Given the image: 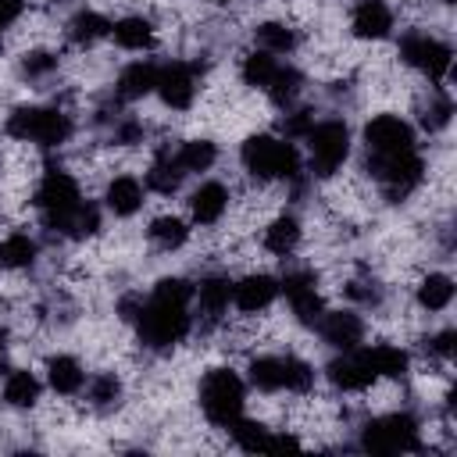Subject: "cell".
<instances>
[{"mask_svg":"<svg viewBox=\"0 0 457 457\" xmlns=\"http://www.w3.org/2000/svg\"><path fill=\"white\" fill-rule=\"evenodd\" d=\"M350 32L357 39H386L393 32V7L386 0H361L350 14Z\"/></svg>","mask_w":457,"mask_h":457,"instance_id":"obj_17","label":"cell"},{"mask_svg":"<svg viewBox=\"0 0 457 457\" xmlns=\"http://www.w3.org/2000/svg\"><path fill=\"white\" fill-rule=\"evenodd\" d=\"M346 296H350L353 303H361V307H382L386 289H382L378 278L361 275V278H350V282H346Z\"/></svg>","mask_w":457,"mask_h":457,"instance_id":"obj_42","label":"cell"},{"mask_svg":"<svg viewBox=\"0 0 457 457\" xmlns=\"http://www.w3.org/2000/svg\"><path fill=\"white\" fill-rule=\"evenodd\" d=\"M275 296H278V278H275V275L257 271V275H246V278L232 282V303H236L243 314H261V311H268V307L275 303Z\"/></svg>","mask_w":457,"mask_h":457,"instance_id":"obj_16","label":"cell"},{"mask_svg":"<svg viewBox=\"0 0 457 457\" xmlns=\"http://www.w3.org/2000/svg\"><path fill=\"white\" fill-rule=\"evenodd\" d=\"M286 111H289V107H286ZM311 125H314V111H307V107L289 111V114L278 121V129H282L286 139H303V136L311 132Z\"/></svg>","mask_w":457,"mask_h":457,"instance_id":"obj_43","label":"cell"},{"mask_svg":"<svg viewBox=\"0 0 457 457\" xmlns=\"http://www.w3.org/2000/svg\"><path fill=\"white\" fill-rule=\"evenodd\" d=\"M193 300H196L200 328L211 332V328L225 318V311H228V303H232V282H228V275H221V271L200 275V282L193 286Z\"/></svg>","mask_w":457,"mask_h":457,"instance_id":"obj_13","label":"cell"},{"mask_svg":"<svg viewBox=\"0 0 457 457\" xmlns=\"http://www.w3.org/2000/svg\"><path fill=\"white\" fill-rule=\"evenodd\" d=\"M175 161L182 164V171H211L214 161H218V146L211 139H186L179 150H175Z\"/></svg>","mask_w":457,"mask_h":457,"instance_id":"obj_35","label":"cell"},{"mask_svg":"<svg viewBox=\"0 0 457 457\" xmlns=\"http://www.w3.org/2000/svg\"><path fill=\"white\" fill-rule=\"evenodd\" d=\"M250 386L261 393H282V357H253L250 361Z\"/></svg>","mask_w":457,"mask_h":457,"instance_id":"obj_39","label":"cell"},{"mask_svg":"<svg viewBox=\"0 0 457 457\" xmlns=\"http://www.w3.org/2000/svg\"><path fill=\"white\" fill-rule=\"evenodd\" d=\"M239 161L246 168L250 179H261V182H271V179H293L303 171L300 164V150L293 139L286 136H271V132H257L250 136L243 146H239Z\"/></svg>","mask_w":457,"mask_h":457,"instance_id":"obj_2","label":"cell"},{"mask_svg":"<svg viewBox=\"0 0 457 457\" xmlns=\"http://www.w3.org/2000/svg\"><path fill=\"white\" fill-rule=\"evenodd\" d=\"M25 11V0H0V32H7Z\"/></svg>","mask_w":457,"mask_h":457,"instance_id":"obj_45","label":"cell"},{"mask_svg":"<svg viewBox=\"0 0 457 457\" xmlns=\"http://www.w3.org/2000/svg\"><path fill=\"white\" fill-rule=\"evenodd\" d=\"M443 4H453V0H443Z\"/></svg>","mask_w":457,"mask_h":457,"instance_id":"obj_50","label":"cell"},{"mask_svg":"<svg viewBox=\"0 0 457 457\" xmlns=\"http://www.w3.org/2000/svg\"><path fill=\"white\" fill-rule=\"evenodd\" d=\"M182 182H186L182 164L175 161V154L161 150V154L154 157L150 171H146V189H154V193H161V196H171V193L182 189Z\"/></svg>","mask_w":457,"mask_h":457,"instance_id":"obj_25","label":"cell"},{"mask_svg":"<svg viewBox=\"0 0 457 457\" xmlns=\"http://www.w3.org/2000/svg\"><path fill=\"white\" fill-rule=\"evenodd\" d=\"M364 353H368V361H371V368H375L378 378H403V375L411 371L407 350H400V346H393V343H378V346H371V350H364Z\"/></svg>","mask_w":457,"mask_h":457,"instance_id":"obj_32","label":"cell"},{"mask_svg":"<svg viewBox=\"0 0 457 457\" xmlns=\"http://www.w3.org/2000/svg\"><path fill=\"white\" fill-rule=\"evenodd\" d=\"M253 43H257V50H268V54H293L300 36L286 21H261L253 29Z\"/></svg>","mask_w":457,"mask_h":457,"instance_id":"obj_30","label":"cell"},{"mask_svg":"<svg viewBox=\"0 0 457 457\" xmlns=\"http://www.w3.org/2000/svg\"><path fill=\"white\" fill-rule=\"evenodd\" d=\"M357 446L364 453H418L421 450V425L411 411H393L361 425Z\"/></svg>","mask_w":457,"mask_h":457,"instance_id":"obj_5","label":"cell"},{"mask_svg":"<svg viewBox=\"0 0 457 457\" xmlns=\"http://www.w3.org/2000/svg\"><path fill=\"white\" fill-rule=\"evenodd\" d=\"M146 236H150V243H154L157 250H179V246H186V239H189V225H186L179 214H161V218L150 221Z\"/></svg>","mask_w":457,"mask_h":457,"instance_id":"obj_33","label":"cell"},{"mask_svg":"<svg viewBox=\"0 0 457 457\" xmlns=\"http://www.w3.org/2000/svg\"><path fill=\"white\" fill-rule=\"evenodd\" d=\"M228 432H232V443H236L239 450H246V453H268V439H271V428H268V425L236 418V421L228 425Z\"/></svg>","mask_w":457,"mask_h":457,"instance_id":"obj_38","label":"cell"},{"mask_svg":"<svg viewBox=\"0 0 457 457\" xmlns=\"http://www.w3.org/2000/svg\"><path fill=\"white\" fill-rule=\"evenodd\" d=\"M11 336H7V328H0V371L7 368V353H11V343H7Z\"/></svg>","mask_w":457,"mask_h":457,"instance_id":"obj_48","label":"cell"},{"mask_svg":"<svg viewBox=\"0 0 457 457\" xmlns=\"http://www.w3.org/2000/svg\"><path fill=\"white\" fill-rule=\"evenodd\" d=\"M207 4H228V0H207Z\"/></svg>","mask_w":457,"mask_h":457,"instance_id":"obj_49","label":"cell"},{"mask_svg":"<svg viewBox=\"0 0 457 457\" xmlns=\"http://www.w3.org/2000/svg\"><path fill=\"white\" fill-rule=\"evenodd\" d=\"M450 118H453V100H450V93H443V89H428V100L418 107V121H421V129L439 132V129L450 125Z\"/></svg>","mask_w":457,"mask_h":457,"instance_id":"obj_36","label":"cell"},{"mask_svg":"<svg viewBox=\"0 0 457 457\" xmlns=\"http://www.w3.org/2000/svg\"><path fill=\"white\" fill-rule=\"evenodd\" d=\"M364 154L375 157H393V154H407L418 150V136L411 129V121H403L400 114H375L364 121Z\"/></svg>","mask_w":457,"mask_h":457,"instance_id":"obj_9","label":"cell"},{"mask_svg":"<svg viewBox=\"0 0 457 457\" xmlns=\"http://www.w3.org/2000/svg\"><path fill=\"white\" fill-rule=\"evenodd\" d=\"M278 293H286L289 311L300 325H318L325 303H321V293H318V275L311 268H289L278 278Z\"/></svg>","mask_w":457,"mask_h":457,"instance_id":"obj_11","label":"cell"},{"mask_svg":"<svg viewBox=\"0 0 457 457\" xmlns=\"http://www.w3.org/2000/svg\"><path fill=\"white\" fill-rule=\"evenodd\" d=\"M121 396H125V386L114 371H96L89 382H86V400L93 411L107 414V411H118L121 407Z\"/></svg>","mask_w":457,"mask_h":457,"instance_id":"obj_26","label":"cell"},{"mask_svg":"<svg viewBox=\"0 0 457 457\" xmlns=\"http://www.w3.org/2000/svg\"><path fill=\"white\" fill-rule=\"evenodd\" d=\"M300 243V218L296 214H278L268 228H264V250L275 257H289Z\"/></svg>","mask_w":457,"mask_h":457,"instance_id":"obj_28","label":"cell"},{"mask_svg":"<svg viewBox=\"0 0 457 457\" xmlns=\"http://www.w3.org/2000/svg\"><path fill=\"white\" fill-rule=\"evenodd\" d=\"M275 71H278V61L268 50H250L243 57V64H239V79L246 86H253V89H268V82L275 79Z\"/></svg>","mask_w":457,"mask_h":457,"instance_id":"obj_34","label":"cell"},{"mask_svg":"<svg viewBox=\"0 0 457 457\" xmlns=\"http://www.w3.org/2000/svg\"><path fill=\"white\" fill-rule=\"evenodd\" d=\"M282 389L286 393H311L314 389V368L303 357L286 353L282 357Z\"/></svg>","mask_w":457,"mask_h":457,"instance_id":"obj_40","label":"cell"},{"mask_svg":"<svg viewBox=\"0 0 457 457\" xmlns=\"http://www.w3.org/2000/svg\"><path fill=\"white\" fill-rule=\"evenodd\" d=\"M104 36H111V21H107L100 11H79V14H71V21H68V39H71L75 46H93V43H100Z\"/></svg>","mask_w":457,"mask_h":457,"instance_id":"obj_29","label":"cell"},{"mask_svg":"<svg viewBox=\"0 0 457 457\" xmlns=\"http://www.w3.org/2000/svg\"><path fill=\"white\" fill-rule=\"evenodd\" d=\"M39 393H43V386H39V378L32 375V371H11L7 378H4V403L7 407H14V411H29V407H36L39 403Z\"/></svg>","mask_w":457,"mask_h":457,"instance_id":"obj_27","label":"cell"},{"mask_svg":"<svg viewBox=\"0 0 457 457\" xmlns=\"http://www.w3.org/2000/svg\"><path fill=\"white\" fill-rule=\"evenodd\" d=\"M4 132L18 143H36L43 150H54L61 143L71 139L75 125L71 118L61 111V107H36V104H25V107H14L4 121Z\"/></svg>","mask_w":457,"mask_h":457,"instance_id":"obj_3","label":"cell"},{"mask_svg":"<svg viewBox=\"0 0 457 457\" xmlns=\"http://www.w3.org/2000/svg\"><path fill=\"white\" fill-rule=\"evenodd\" d=\"M325 378L343 393H364L378 375L364 350H339V357L325 364Z\"/></svg>","mask_w":457,"mask_h":457,"instance_id":"obj_14","label":"cell"},{"mask_svg":"<svg viewBox=\"0 0 457 457\" xmlns=\"http://www.w3.org/2000/svg\"><path fill=\"white\" fill-rule=\"evenodd\" d=\"M453 343H457V332H453V328H439V332H432V336L425 339V350H428L432 357H439V361H450V357H453Z\"/></svg>","mask_w":457,"mask_h":457,"instance_id":"obj_44","label":"cell"},{"mask_svg":"<svg viewBox=\"0 0 457 457\" xmlns=\"http://www.w3.org/2000/svg\"><path fill=\"white\" fill-rule=\"evenodd\" d=\"M450 300H453V278H450V275L432 271V275L421 278V286H418V307H421V311H428V314L446 311Z\"/></svg>","mask_w":457,"mask_h":457,"instance_id":"obj_31","label":"cell"},{"mask_svg":"<svg viewBox=\"0 0 457 457\" xmlns=\"http://www.w3.org/2000/svg\"><path fill=\"white\" fill-rule=\"evenodd\" d=\"M300 89H303V75H300V68H293V64H278L275 79L268 82V96H271V104H278V107H293V100L300 96Z\"/></svg>","mask_w":457,"mask_h":457,"instance_id":"obj_37","label":"cell"},{"mask_svg":"<svg viewBox=\"0 0 457 457\" xmlns=\"http://www.w3.org/2000/svg\"><path fill=\"white\" fill-rule=\"evenodd\" d=\"M79 200H82L79 179L68 175V171L57 168V164H50V168L43 171V179H39V186H36V193H32V204H36L43 225L54 221V218H61V214H68Z\"/></svg>","mask_w":457,"mask_h":457,"instance_id":"obj_10","label":"cell"},{"mask_svg":"<svg viewBox=\"0 0 457 457\" xmlns=\"http://www.w3.org/2000/svg\"><path fill=\"white\" fill-rule=\"evenodd\" d=\"M196 400H200L204 418H207L214 428H228L236 418H243L246 386H243V378H239L232 368H211V371L200 378Z\"/></svg>","mask_w":457,"mask_h":457,"instance_id":"obj_4","label":"cell"},{"mask_svg":"<svg viewBox=\"0 0 457 457\" xmlns=\"http://www.w3.org/2000/svg\"><path fill=\"white\" fill-rule=\"evenodd\" d=\"M400 61L403 64H411V68H418L421 75H428L432 82H439V79H446L450 75V61H453V50H450V43H443L439 36H432V32H421V29H411V32H403L400 36Z\"/></svg>","mask_w":457,"mask_h":457,"instance_id":"obj_8","label":"cell"},{"mask_svg":"<svg viewBox=\"0 0 457 457\" xmlns=\"http://www.w3.org/2000/svg\"><path fill=\"white\" fill-rule=\"evenodd\" d=\"M307 143V168L318 179H328L343 168V161L350 157V129L343 118H325L314 121L311 132L303 136Z\"/></svg>","mask_w":457,"mask_h":457,"instance_id":"obj_7","label":"cell"},{"mask_svg":"<svg viewBox=\"0 0 457 457\" xmlns=\"http://www.w3.org/2000/svg\"><path fill=\"white\" fill-rule=\"evenodd\" d=\"M111 36L121 50H146V46H154V21L143 14H125V18L111 21Z\"/></svg>","mask_w":457,"mask_h":457,"instance_id":"obj_24","label":"cell"},{"mask_svg":"<svg viewBox=\"0 0 457 457\" xmlns=\"http://www.w3.org/2000/svg\"><path fill=\"white\" fill-rule=\"evenodd\" d=\"M46 228L54 236H64V239H86V236H96L100 232V207L89 204V200H79L68 214L46 221Z\"/></svg>","mask_w":457,"mask_h":457,"instance_id":"obj_19","label":"cell"},{"mask_svg":"<svg viewBox=\"0 0 457 457\" xmlns=\"http://www.w3.org/2000/svg\"><path fill=\"white\" fill-rule=\"evenodd\" d=\"M104 204L111 214L118 218H132L139 207H143V182L136 175H114L107 182V193H104Z\"/></svg>","mask_w":457,"mask_h":457,"instance_id":"obj_21","label":"cell"},{"mask_svg":"<svg viewBox=\"0 0 457 457\" xmlns=\"http://www.w3.org/2000/svg\"><path fill=\"white\" fill-rule=\"evenodd\" d=\"M196 82H200V68L196 64H189V61H168L157 71V89L154 93H161L164 107L189 111L193 100H196Z\"/></svg>","mask_w":457,"mask_h":457,"instance_id":"obj_12","label":"cell"},{"mask_svg":"<svg viewBox=\"0 0 457 457\" xmlns=\"http://www.w3.org/2000/svg\"><path fill=\"white\" fill-rule=\"evenodd\" d=\"M46 386L57 393V396H75L82 386H86V371L75 357L68 353H57L46 361Z\"/></svg>","mask_w":457,"mask_h":457,"instance_id":"obj_22","label":"cell"},{"mask_svg":"<svg viewBox=\"0 0 457 457\" xmlns=\"http://www.w3.org/2000/svg\"><path fill=\"white\" fill-rule=\"evenodd\" d=\"M157 71H161V64H154V61H132V64H125L118 71V82H114L118 100H139V96L154 93L157 89Z\"/></svg>","mask_w":457,"mask_h":457,"instance_id":"obj_20","label":"cell"},{"mask_svg":"<svg viewBox=\"0 0 457 457\" xmlns=\"http://www.w3.org/2000/svg\"><path fill=\"white\" fill-rule=\"evenodd\" d=\"M57 64H61L57 54H50V50H29V54H21V61H18V71H21V79H29V82H46V79L57 71Z\"/></svg>","mask_w":457,"mask_h":457,"instance_id":"obj_41","label":"cell"},{"mask_svg":"<svg viewBox=\"0 0 457 457\" xmlns=\"http://www.w3.org/2000/svg\"><path fill=\"white\" fill-rule=\"evenodd\" d=\"M364 171L378 182V189H382V196L389 204H400V200H407L421 186V179H425V157L418 150L393 154V157L364 154Z\"/></svg>","mask_w":457,"mask_h":457,"instance_id":"obj_6","label":"cell"},{"mask_svg":"<svg viewBox=\"0 0 457 457\" xmlns=\"http://www.w3.org/2000/svg\"><path fill=\"white\" fill-rule=\"evenodd\" d=\"M139 303H143V296H139V293H125V296L118 300V314H121L125 321H132V318H136V311H139Z\"/></svg>","mask_w":457,"mask_h":457,"instance_id":"obj_47","label":"cell"},{"mask_svg":"<svg viewBox=\"0 0 457 457\" xmlns=\"http://www.w3.org/2000/svg\"><path fill=\"white\" fill-rule=\"evenodd\" d=\"M318 336L332 350H357L361 339H364V321L353 311H321Z\"/></svg>","mask_w":457,"mask_h":457,"instance_id":"obj_15","label":"cell"},{"mask_svg":"<svg viewBox=\"0 0 457 457\" xmlns=\"http://www.w3.org/2000/svg\"><path fill=\"white\" fill-rule=\"evenodd\" d=\"M39 257V243L29 232H11L0 239V271H25Z\"/></svg>","mask_w":457,"mask_h":457,"instance_id":"obj_23","label":"cell"},{"mask_svg":"<svg viewBox=\"0 0 457 457\" xmlns=\"http://www.w3.org/2000/svg\"><path fill=\"white\" fill-rule=\"evenodd\" d=\"M228 211V189L221 182H200L189 193V214L196 225H218Z\"/></svg>","mask_w":457,"mask_h":457,"instance_id":"obj_18","label":"cell"},{"mask_svg":"<svg viewBox=\"0 0 457 457\" xmlns=\"http://www.w3.org/2000/svg\"><path fill=\"white\" fill-rule=\"evenodd\" d=\"M286 450H300V439L296 436H286V432H271V439H268V453H286Z\"/></svg>","mask_w":457,"mask_h":457,"instance_id":"obj_46","label":"cell"},{"mask_svg":"<svg viewBox=\"0 0 457 457\" xmlns=\"http://www.w3.org/2000/svg\"><path fill=\"white\" fill-rule=\"evenodd\" d=\"M189 307H193V282L182 278V275L161 278V282L150 289V296L139 303L136 318H132L139 343H143L146 350H154V353L175 350V346L189 336V328H193Z\"/></svg>","mask_w":457,"mask_h":457,"instance_id":"obj_1","label":"cell"}]
</instances>
